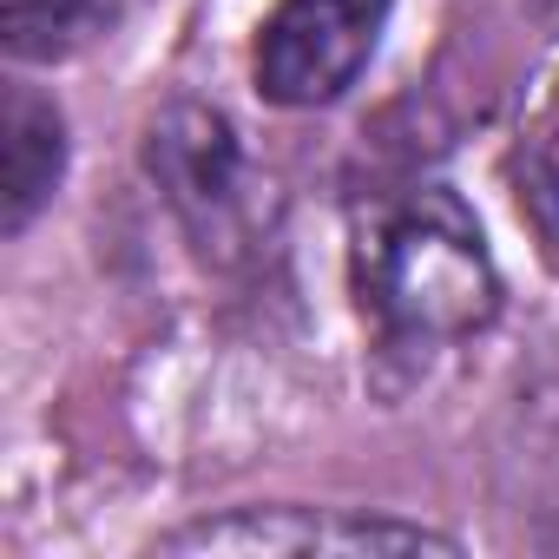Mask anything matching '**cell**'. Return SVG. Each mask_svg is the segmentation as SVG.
<instances>
[{"instance_id":"obj_4","label":"cell","mask_w":559,"mask_h":559,"mask_svg":"<svg viewBox=\"0 0 559 559\" xmlns=\"http://www.w3.org/2000/svg\"><path fill=\"white\" fill-rule=\"evenodd\" d=\"M395 0H276L257 27L250 80L270 106L317 112L336 106L376 60Z\"/></svg>"},{"instance_id":"obj_7","label":"cell","mask_w":559,"mask_h":559,"mask_svg":"<svg viewBox=\"0 0 559 559\" xmlns=\"http://www.w3.org/2000/svg\"><path fill=\"white\" fill-rule=\"evenodd\" d=\"M520 211L533 237L546 243V257H559V126L539 132L520 158Z\"/></svg>"},{"instance_id":"obj_1","label":"cell","mask_w":559,"mask_h":559,"mask_svg":"<svg viewBox=\"0 0 559 559\" xmlns=\"http://www.w3.org/2000/svg\"><path fill=\"white\" fill-rule=\"evenodd\" d=\"M356 297L382 349H454L500 317V263L461 191L402 185L356 217Z\"/></svg>"},{"instance_id":"obj_3","label":"cell","mask_w":559,"mask_h":559,"mask_svg":"<svg viewBox=\"0 0 559 559\" xmlns=\"http://www.w3.org/2000/svg\"><path fill=\"white\" fill-rule=\"evenodd\" d=\"M152 178L165 185L171 211L185 217V230L198 237L204 257H237L257 224H263V198H257V165L237 139V126L211 106H165L158 126H152Z\"/></svg>"},{"instance_id":"obj_6","label":"cell","mask_w":559,"mask_h":559,"mask_svg":"<svg viewBox=\"0 0 559 559\" xmlns=\"http://www.w3.org/2000/svg\"><path fill=\"white\" fill-rule=\"evenodd\" d=\"M132 8L139 0H0V40L21 67H60L112 40Z\"/></svg>"},{"instance_id":"obj_2","label":"cell","mask_w":559,"mask_h":559,"mask_svg":"<svg viewBox=\"0 0 559 559\" xmlns=\"http://www.w3.org/2000/svg\"><path fill=\"white\" fill-rule=\"evenodd\" d=\"M152 552L171 559H376V552H461L454 533L402 513H369V507H230L204 513L178 533H165Z\"/></svg>"},{"instance_id":"obj_5","label":"cell","mask_w":559,"mask_h":559,"mask_svg":"<svg viewBox=\"0 0 559 559\" xmlns=\"http://www.w3.org/2000/svg\"><path fill=\"white\" fill-rule=\"evenodd\" d=\"M67 178V119L34 86H8L0 112V230L21 237Z\"/></svg>"}]
</instances>
